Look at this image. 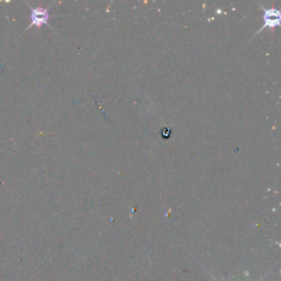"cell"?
Here are the masks:
<instances>
[{
    "label": "cell",
    "mask_w": 281,
    "mask_h": 281,
    "mask_svg": "<svg viewBox=\"0 0 281 281\" xmlns=\"http://www.w3.org/2000/svg\"><path fill=\"white\" fill-rule=\"evenodd\" d=\"M280 20H281V13L279 10H277V9H274V8L265 9V11H264V26H262V29H265V27L278 26L280 25Z\"/></svg>",
    "instance_id": "cell-1"
},
{
    "label": "cell",
    "mask_w": 281,
    "mask_h": 281,
    "mask_svg": "<svg viewBox=\"0 0 281 281\" xmlns=\"http://www.w3.org/2000/svg\"><path fill=\"white\" fill-rule=\"evenodd\" d=\"M50 19L49 11L43 8H33L31 12V26H41L48 25Z\"/></svg>",
    "instance_id": "cell-2"
},
{
    "label": "cell",
    "mask_w": 281,
    "mask_h": 281,
    "mask_svg": "<svg viewBox=\"0 0 281 281\" xmlns=\"http://www.w3.org/2000/svg\"><path fill=\"white\" fill-rule=\"evenodd\" d=\"M163 134H164L165 139H166V137H167V139H168V136H169V134H170V130H169V128H164Z\"/></svg>",
    "instance_id": "cell-3"
},
{
    "label": "cell",
    "mask_w": 281,
    "mask_h": 281,
    "mask_svg": "<svg viewBox=\"0 0 281 281\" xmlns=\"http://www.w3.org/2000/svg\"><path fill=\"white\" fill-rule=\"evenodd\" d=\"M214 280H215V279H214ZM215 281H218V280H215Z\"/></svg>",
    "instance_id": "cell-4"
}]
</instances>
